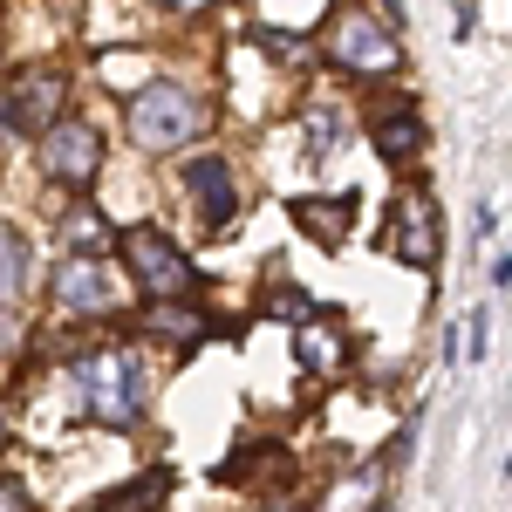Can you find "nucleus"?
Here are the masks:
<instances>
[{
  "instance_id": "1a4fd4ad",
  "label": "nucleus",
  "mask_w": 512,
  "mask_h": 512,
  "mask_svg": "<svg viewBox=\"0 0 512 512\" xmlns=\"http://www.w3.org/2000/svg\"><path fill=\"white\" fill-rule=\"evenodd\" d=\"M396 253L403 260H437V205L431 198H403L396 205Z\"/></svg>"
},
{
  "instance_id": "dca6fc26",
  "label": "nucleus",
  "mask_w": 512,
  "mask_h": 512,
  "mask_svg": "<svg viewBox=\"0 0 512 512\" xmlns=\"http://www.w3.org/2000/svg\"><path fill=\"white\" fill-rule=\"evenodd\" d=\"M151 328H158V335H198V321H185V315H158Z\"/></svg>"
},
{
  "instance_id": "0eeeda50",
  "label": "nucleus",
  "mask_w": 512,
  "mask_h": 512,
  "mask_svg": "<svg viewBox=\"0 0 512 512\" xmlns=\"http://www.w3.org/2000/svg\"><path fill=\"white\" fill-rule=\"evenodd\" d=\"M185 185H192V205L205 226H226L239 212V192H233V164L219 158V151H205V158L185 164Z\"/></svg>"
},
{
  "instance_id": "a211bd4d",
  "label": "nucleus",
  "mask_w": 512,
  "mask_h": 512,
  "mask_svg": "<svg viewBox=\"0 0 512 512\" xmlns=\"http://www.w3.org/2000/svg\"><path fill=\"white\" fill-rule=\"evenodd\" d=\"M158 7H205V0H158Z\"/></svg>"
},
{
  "instance_id": "20e7f679",
  "label": "nucleus",
  "mask_w": 512,
  "mask_h": 512,
  "mask_svg": "<svg viewBox=\"0 0 512 512\" xmlns=\"http://www.w3.org/2000/svg\"><path fill=\"white\" fill-rule=\"evenodd\" d=\"M130 274H137V287L151 294V301H192V287H198V274H192V260L171 246L164 233H130Z\"/></svg>"
},
{
  "instance_id": "2eb2a0df",
  "label": "nucleus",
  "mask_w": 512,
  "mask_h": 512,
  "mask_svg": "<svg viewBox=\"0 0 512 512\" xmlns=\"http://www.w3.org/2000/svg\"><path fill=\"white\" fill-rule=\"evenodd\" d=\"M0 512H28V492L14 478H0Z\"/></svg>"
},
{
  "instance_id": "9d476101",
  "label": "nucleus",
  "mask_w": 512,
  "mask_h": 512,
  "mask_svg": "<svg viewBox=\"0 0 512 512\" xmlns=\"http://www.w3.org/2000/svg\"><path fill=\"white\" fill-rule=\"evenodd\" d=\"M349 212H355L349 192L342 198H301V205H294V219H301L321 246H342V239H349Z\"/></svg>"
},
{
  "instance_id": "f257e3e1",
  "label": "nucleus",
  "mask_w": 512,
  "mask_h": 512,
  "mask_svg": "<svg viewBox=\"0 0 512 512\" xmlns=\"http://www.w3.org/2000/svg\"><path fill=\"white\" fill-rule=\"evenodd\" d=\"M76 376H82V403H89V417H96V424L123 431V424H137V417H144L151 376H144V362H137L130 349L89 355V362H76Z\"/></svg>"
},
{
  "instance_id": "f8f14e48",
  "label": "nucleus",
  "mask_w": 512,
  "mask_h": 512,
  "mask_svg": "<svg viewBox=\"0 0 512 512\" xmlns=\"http://www.w3.org/2000/svg\"><path fill=\"white\" fill-rule=\"evenodd\" d=\"M21 280H28V246H21L14 226H0V308L21 294Z\"/></svg>"
},
{
  "instance_id": "6e6552de",
  "label": "nucleus",
  "mask_w": 512,
  "mask_h": 512,
  "mask_svg": "<svg viewBox=\"0 0 512 512\" xmlns=\"http://www.w3.org/2000/svg\"><path fill=\"white\" fill-rule=\"evenodd\" d=\"M55 301L69 315H110L117 308V287H110V274L96 260H62L55 267Z\"/></svg>"
},
{
  "instance_id": "ddd939ff",
  "label": "nucleus",
  "mask_w": 512,
  "mask_h": 512,
  "mask_svg": "<svg viewBox=\"0 0 512 512\" xmlns=\"http://www.w3.org/2000/svg\"><path fill=\"white\" fill-rule=\"evenodd\" d=\"M376 151H383L390 164H403L410 151H417V117H410V110H390V117L376 123Z\"/></svg>"
},
{
  "instance_id": "9b49d317",
  "label": "nucleus",
  "mask_w": 512,
  "mask_h": 512,
  "mask_svg": "<svg viewBox=\"0 0 512 512\" xmlns=\"http://www.w3.org/2000/svg\"><path fill=\"white\" fill-rule=\"evenodd\" d=\"M62 239H69V246H76V260H96V253H103V246H110V219H103V212H69V219H62Z\"/></svg>"
},
{
  "instance_id": "39448f33",
  "label": "nucleus",
  "mask_w": 512,
  "mask_h": 512,
  "mask_svg": "<svg viewBox=\"0 0 512 512\" xmlns=\"http://www.w3.org/2000/svg\"><path fill=\"white\" fill-rule=\"evenodd\" d=\"M96 164H103V137L76 117H55L41 130V171L48 178H62V185H89L96 178Z\"/></svg>"
},
{
  "instance_id": "f03ea898",
  "label": "nucleus",
  "mask_w": 512,
  "mask_h": 512,
  "mask_svg": "<svg viewBox=\"0 0 512 512\" xmlns=\"http://www.w3.org/2000/svg\"><path fill=\"white\" fill-rule=\"evenodd\" d=\"M205 110H198V96L185 82H151L137 103H130V144L137 151H178V144H192Z\"/></svg>"
},
{
  "instance_id": "4468645a",
  "label": "nucleus",
  "mask_w": 512,
  "mask_h": 512,
  "mask_svg": "<svg viewBox=\"0 0 512 512\" xmlns=\"http://www.w3.org/2000/svg\"><path fill=\"white\" fill-rule=\"evenodd\" d=\"M308 130H315V137H308V158L315 164L342 144V117H335V110H308Z\"/></svg>"
},
{
  "instance_id": "423d86ee",
  "label": "nucleus",
  "mask_w": 512,
  "mask_h": 512,
  "mask_svg": "<svg viewBox=\"0 0 512 512\" xmlns=\"http://www.w3.org/2000/svg\"><path fill=\"white\" fill-rule=\"evenodd\" d=\"M62 103H69V76L41 69V76H21L14 89H7L0 123H7V130H21V137H35V130H48V123L62 117Z\"/></svg>"
},
{
  "instance_id": "7ed1b4c3",
  "label": "nucleus",
  "mask_w": 512,
  "mask_h": 512,
  "mask_svg": "<svg viewBox=\"0 0 512 512\" xmlns=\"http://www.w3.org/2000/svg\"><path fill=\"white\" fill-rule=\"evenodd\" d=\"M328 62L349 69V76H390L396 69V35L383 28V21L342 7V14L328 21Z\"/></svg>"
},
{
  "instance_id": "f3484780",
  "label": "nucleus",
  "mask_w": 512,
  "mask_h": 512,
  "mask_svg": "<svg viewBox=\"0 0 512 512\" xmlns=\"http://www.w3.org/2000/svg\"><path fill=\"white\" fill-rule=\"evenodd\" d=\"M485 328H492V321H485V308H478V315H472V328H465V342H472V355H485Z\"/></svg>"
}]
</instances>
